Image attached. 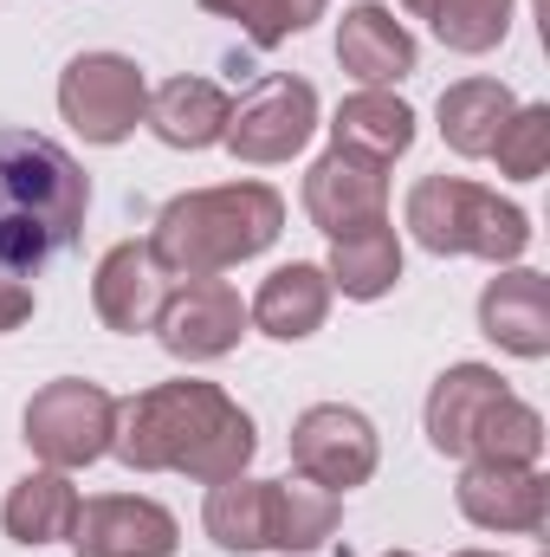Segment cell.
Returning <instances> with one entry per match:
<instances>
[{"instance_id": "obj_12", "label": "cell", "mask_w": 550, "mask_h": 557, "mask_svg": "<svg viewBox=\"0 0 550 557\" xmlns=\"http://www.w3.org/2000/svg\"><path fill=\"white\" fill-rule=\"evenodd\" d=\"M453 499H460V512H466L479 532H525V539H538L545 519H550V480L538 467L466 460Z\"/></svg>"}, {"instance_id": "obj_30", "label": "cell", "mask_w": 550, "mask_h": 557, "mask_svg": "<svg viewBox=\"0 0 550 557\" xmlns=\"http://www.w3.org/2000/svg\"><path fill=\"white\" fill-rule=\"evenodd\" d=\"M453 557H499V552H453Z\"/></svg>"}, {"instance_id": "obj_16", "label": "cell", "mask_w": 550, "mask_h": 557, "mask_svg": "<svg viewBox=\"0 0 550 557\" xmlns=\"http://www.w3.org/2000/svg\"><path fill=\"white\" fill-rule=\"evenodd\" d=\"M162 298H168V278L149 260L142 240H117V247L98 260V273H91V311L104 318V331H124V337L155 331Z\"/></svg>"}, {"instance_id": "obj_8", "label": "cell", "mask_w": 550, "mask_h": 557, "mask_svg": "<svg viewBox=\"0 0 550 557\" xmlns=\"http://www.w3.org/2000/svg\"><path fill=\"white\" fill-rule=\"evenodd\" d=\"M311 137H317V91L304 78H291V72H273L227 111V137L221 143L234 149V162L273 169V162H291Z\"/></svg>"}, {"instance_id": "obj_18", "label": "cell", "mask_w": 550, "mask_h": 557, "mask_svg": "<svg viewBox=\"0 0 550 557\" xmlns=\"http://www.w3.org/2000/svg\"><path fill=\"white\" fill-rule=\"evenodd\" d=\"M227 111H234V98L214 78H168V85L149 91L142 124L168 149H214L227 137Z\"/></svg>"}, {"instance_id": "obj_3", "label": "cell", "mask_w": 550, "mask_h": 557, "mask_svg": "<svg viewBox=\"0 0 550 557\" xmlns=\"http://www.w3.org/2000/svg\"><path fill=\"white\" fill-rule=\"evenodd\" d=\"M285 234V201L266 182H221L175 195L149 227V260L162 278H221L240 260H260Z\"/></svg>"}, {"instance_id": "obj_15", "label": "cell", "mask_w": 550, "mask_h": 557, "mask_svg": "<svg viewBox=\"0 0 550 557\" xmlns=\"http://www.w3.org/2000/svg\"><path fill=\"white\" fill-rule=\"evenodd\" d=\"M479 331L505 350L538 363L550 357V278L532 267H505L499 278H486L479 292Z\"/></svg>"}, {"instance_id": "obj_29", "label": "cell", "mask_w": 550, "mask_h": 557, "mask_svg": "<svg viewBox=\"0 0 550 557\" xmlns=\"http://www.w3.org/2000/svg\"><path fill=\"white\" fill-rule=\"evenodd\" d=\"M26 318H33V292H26L20 278H0V337L20 331Z\"/></svg>"}, {"instance_id": "obj_25", "label": "cell", "mask_w": 550, "mask_h": 557, "mask_svg": "<svg viewBox=\"0 0 550 557\" xmlns=\"http://www.w3.org/2000/svg\"><path fill=\"white\" fill-rule=\"evenodd\" d=\"M201 525L221 552H266V480H214L208 486V506H201Z\"/></svg>"}, {"instance_id": "obj_14", "label": "cell", "mask_w": 550, "mask_h": 557, "mask_svg": "<svg viewBox=\"0 0 550 557\" xmlns=\"http://www.w3.org/2000/svg\"><path fill=\"white\" fill-rule=\"evenodd\" d=\"M414 33L383 7V0H357L337 20V65L363 85V91H389L414 72Z\"/></svg>"}, {"instance_id": "obj_6", "label": "cell", "mask_w": 550, "mask_h": 557, "mask_svg": "<svg viewBox=\"0 0 550 557\" xmlns=\"http://www.w3.org/2000/svg\"><path fill=\"white\" fill-rule=\"evenodd\" d=\"M142 111H149V78L124 52H78L59 72V117L98 149H117L124 137H137Z\"/></svg>"}, {"instance_id": "obj_10", "label": "cell", "mask_w": 550, "mask_h": 557, "mask_svg": "<svg viewBox=\"0 0 550 557\" xmlns=\"http://www.w3.org/2000/svg\"><path fill=\"white\" fill-rule=\"evenodd\" d=\"M304 214H311V227L330 234V240L389 221V175H383V162L350 156V149H324V156L304 169Z\"/></svg>"}, {"instance_id": "obj_31", "label": "cell", "mask_w": 550, "mask_h": 557, "mask_svg": "<svg viewBox=\"0 0 550 557\" xmlns=\"http://www.w3.org/2000/svg\"><path fill=\"white\" fill-rule=\"evenodd\" d=\"M389 557H414V552H389Z\"/></svg>"}, {"instance_id": "obj_13", "label": "cell", "mask_w": 550, "mask_h": 557, "mask_svg": "<svg viewBox=\"0 0 550 557\" xmlns=\"http://www.w3.org/2000/svg\"><path fill=\"white\" fill-rule=\"evenodd\" d=\"M512 389H505V376L492 363H453V370H440L434 389H427V441H434V454L466 460L473 441H479V428L492 421V409Z\"/></svg>"}, {"instance_id": "obj_20", "label": "cell", "mask_w": 550, "mask_h": 557, "mask_svg": "<svg viewBox=\"0 0 550 557\" xmlns=\"http://www.w3.org/2000/svg\"><path fill=\"white\" fill-rule=\"evenodd\" d=\"M330 149H350V156H370V162H396L414 149V111L396 91H350L330 117Z\"/></svg>"}, {"instance_id": "obj_1", "label": "cell", "mask_w": 550, "mask_h": 557, "mask_svg": "<svg viewBox=\"0 0 550 557\" xmlns=\"http://www.w3.org/2000/svg\"><path fill=\"white\" fill-rule=\"evenodd\" d=\"M111 454L130 473H182L195 486H214L253 467L260 428L221 383L175 376V383H155L130 403H117Z\"/></svg>"}, {"instance_id": "obj_19", "label": "cell", "mask_w": 550, "mask_h": 557, "mask_svg": "<svg viewBox=\"0 0 550 557\" xmlns=\"http://www.w3.org/2000/svg\"><path fill=\"white\" fill-rule=\"evenodd\" d=\"M78 506H85V499H78L72 473L39 467V473H26V480H13V486H7V499H0V525H7V539H13V545L39 552V545L72 539Z\"/></svg>"}, {"instance_id": "obj_2", "label": "cell", "mask_w": 550, "mask_h": 557, "mask_svg": "<svg viewBox=\"0 0 550 557\" xmlns=\"http://www.w3.org/2000/svg\"><path fill=\"white\" fill-rule=\"evenodd\" d=\"M91 214V175L72 149L39 131L0 124V273L33 278L46 273Z\"/></svg>"}, {"instance_id": "obj_23", "label": "cell", "mask_w": 550, "mask_h": 557, "mask_svg": "<svg viewBox=\"0 0 550 557\" xmlns=\"http://www.w3.org/2000/svg\"><path fill=\"white\" fill-rule=\"evenodd\" d=\"M337 493L311 480H266V552H317L337 532Z\"/></svg>"}, {"instance_id": "obj_27", "label": "cell", "mask_w": 550, "mask_h": 557, "mask_svg": "<svg viewBox=\"0 0 550 557\" xmlns=\"http://www.w3.org/2000/svg\"><path fill=\"white\" fill-rule=\"evenodd\" d=\"M201 7L221 13V20H234L253 46H285L291 33H304V26L324 20V0H201Z\"/></svg>"}, {"instance_id": "obj_24", "label": "cell", "mask_w": 550, "mask_h": 557, "mask_svg": "<svg viewBox=\"0 0 550 557\" xmlns=\"http://www.w3.org/2000/svg\"><path fill=\"white\" fill-rule=\"evenodd\" d=\"M512 7L518 0H402V13L427 20V33L447 46V52H492L505 33H512Z\"/></svg>"}, {"instance_id": "obj_11", "label": "cell", "mask_w": 550, "mask_h": 557, "mask_svg": "<svg viewBox=\"0 0 550 557\" xmlns=\"http://www.w3.org/2000/svg\"><path fill=\"white\" fill-rule=\"evenodd\" d=\"M175 545H182L175 512L142 493H98L78 506V525H72L78 557H175Z\"/></svg>"}, {"instance_id": "obj_28", "label": "cell", "mask_w": 550, "mask_h": 557, "mask_svg": "<svg viewBox=\"0 0 550 557\" xmlns=\"http://www.w3.org/2000/svg\"><path fill=\"white\" fill-rule=\"evenodd\" d=\"M492 162H499V175H512V182H538L550 169V104H518V111L505 117L499 143H492Z\"/></svg>"}, {"instance_id": "obj_9", "label": "cell", "mask_w": 550, "mask_h": 557, "mask_svg": "<svg viewBox=\"0 0 550 557\" xmlns=\"http://www.w3.org/2000/svg\"><path fill=\"white\" fill-rule=\"evenodd\" d=\"M155 337L182 363H221L247 337V305L227 278H182L155 311Z\"/></svg>"}, {"instance_id": "obj_7", "label": "cell", "mask_w": 550, "mask_h": 557, "mask_svg": "<svg viewBox=\"0 0 550 557\" xmlns=\"http://www.w3.org/2000/svg\"><path fill=\"white\" fill-rule=\"evenodd\" d=\"M383 460V441H376V421L350 403H311L304 416L291 421V473L324 486V493H350V486H370Z\"/></svg>"}, {"instance_id": "obj_22", "label": "cell", "mask_w": 550, "mask_h": 557, "mask_svg": "<svg viewBox=\"0 0 550 557\" xmlns=\"http://www.w3.org/2000/svg\"><path fill=\"white\" fill-rule=\"evenodd\" d=\"M518 111V98H512V85H499V78H460V85H447L440 91V137L453 156H492V143L505 131V117Z\"/></svg>"}, {"instance_id": "obj_17", "label": "cell", "mask_w": 550, "mask_h": 557, "mask_svg": "<svg viewBox=\"0 0 550 557\" xmlns=\"http://www.w3.org/2000/svg\"><path fill=\"white\" fill-rule=\"evenodd\" d=\"M324 318H330V278L311 260H291V267L266 273L253 305H247V324H260L273 344H304L311 331H324Z\"/></svg>"}, {"instance_id": "obj_26", "label": "cell", "mask_w": 550, "mask_h": 557, "mask_svg": "<svg viewBox=\"0 0 550 557\" xmlns=\"http://www.w3.org/2000/svg\"><path fill=\"white\" fill-rule=\"evenodd\" d=\"M538 454H545V416L532 409V403H518V396H505L492 421L479 428V441H473V454L466 460H505V467H538Z\"/></svg>"}, {"instance_id": "obj_4", "label": "cell", "mask_w": 550, "mask_h": 557, "mask_svg": "<svg viewBox=\"0 0 550 557\" xmlns=\"http://www.w3.org/2000/svg\"><path fill=\"white\" fill-rule=\"evenodd\" d=\"M402 227L434 253V260H492V267H512L525 247H532V214L466 175H421L409 188V208H402Z\"/></svg>"}, {"instance_id": "obj_5", "label": "cell", "mask_w": 550, "mask_h": 557, "mask_svg": "<svg viewBox=\"0 0 550 557\" xmlns=\"http://www.w3.org/2000/svg\"><path fill=\"white\" fill-rule=\"evenodd\" d=\"M20 428H26V447H33L46 467L78 473V467H91V460L111 454L117 396L98 389V383H85V376H59V383H46V389L26 403Z\"/></svg>"}, {"instance_id": "obj_21", "label": "cell", "mask_w": 550, "mask_h": 557, "mask_svg": "<svg viewBox=\"0 0 550 557\" xmlns=\"http://www.w3.org/2000/svg\"><path fill=\"white\" fill-rule=\"evenodd\" d=\"M330 292H343V298H357V305H376V298H389L396 285H402V240H396V227L389 221H376V227H357V234H337L330 240Z\"/></svg>"}]
</instances>
